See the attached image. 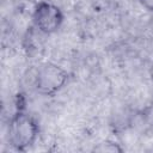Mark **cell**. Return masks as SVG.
Masks as SVG:
<instances>
[{"instance_id": "obj_1", "label": "cell", "mask_w": 153, "mask_h": 153, "mask_svg": "<svg viewBox=\"0 0 153 153\" xmlns=\"http://www.w3.org/2000/svg\"><path fill=\"white\" fill-rule=\"evenodd\" d=\"M37 134L38 126L30 115L19 112L12 118L8 128V136L14 148L19 151L26 149L35 142Z\"/></svg>"}, {"instance_id": "obj_2", "label": "cell", "mask_w": 153, "mask_h": 153, "mask_svg": "<svg viewBox=\"0 0 153 153\" xmlns=\"http://www.w3.org/2000/svg\"><path fill=\"white\" fill-rule=\"evenodd\" d=\"M68 79L67 72L57 65L44 63L37 72L36 88L42 94H55L66 84Z\"/></svg>"}, {"instance_id": "obj_4", "label": "cell", "mask_w": 153, "mask_h": 153, "mask_svg": "<svg viewBox=\"0 0 153 153\" xmlns=\"http://www.w3.org/2000/svg\"><path fill=\"white\" fill-rule=\"evenodd\" d=\"M94 151L102 152V153H104V152H111V153H114V152H122V148H121L117 143L103 142V143H99V145L94 148Z\"/></svg>"}, {"instance_id": "obj_5", "label": "cell", "mask_w": 153, "mask_h": 153, "mask_svg": "<svg viewBox=\"0 0 153 153\" xmlns=\"http://www.w3.org/2000/svg\"><path fill=\"white\" fill-rule=\"evenodd\" d=\"M140 2L148 11H153V0H140Z\"/></svg>"}, {"instance_id": "obj_3", "label": "cell", "mask_w": 153, "mask_h": 153, "mask_svg": "<svg viewBox=\"0 0 153 153\" xmlns=\"http://www.w3.org/2000/svg\"><path fill=\"white\" fill-rule=\"evenodd\" d=\"M33 20L36 26L44 33H51L56 31L63 20L61 10L50 2H39L33 13Z\"/></svg>"}]
</instances>
